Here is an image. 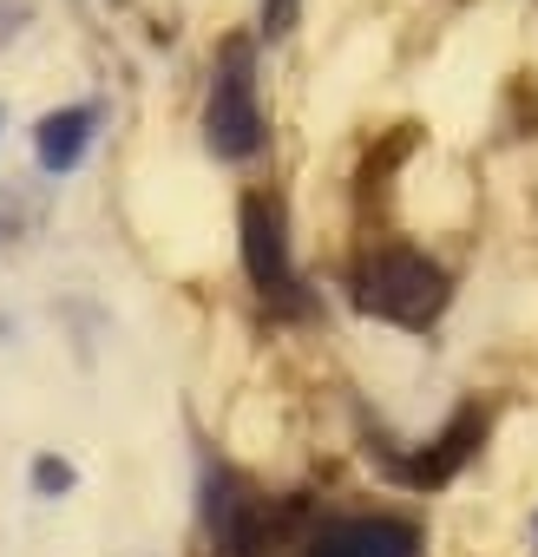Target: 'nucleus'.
Masks as SVG:
<instances>
[{"label":"nucleus","instance_id":"f257e3e1","mask_svg":"<svg viewBox=\"0 0 538 557\" xmlns=\"http://www.w3.org/2000/svg\"><path fill=\"white\" fill-rule=\"evenodd\" d=\"M355 302H362L368 315L394 322V329H433V322L447 315V302H453V283H447V269H440L433 256H420V249H407V243H388V249H375V256L362 262Z\"/></svg>","mask_w":538,"mask_h":557},{"label":"nucleus","instance_id":"f03ea898","mask_svg":"<svg viewBox=\"0 0 538 557\" xmlns=\"http://www.w3.org/2000/svg\"><path fill=\"white\" fill-rule=\"evenodd\" d=\"M204 145L230 164L262 151V106H256V47L223 40L217 73H210V106H204Z\"/></svg>","mask_w":538,"mask_h":557},{"label":"nucleus","instance_id":"7ed1b4c3","mask_svg":"<svg viewBox=\"0 0 538 557\" xmlns=\"http://www.w3.org/2000/svg\"><path fill=\"white\" fill-rule=\"evenodd\" d=\"M236 236H243V269L262 302H290L296 296V262H290V216L277 197H243L236 210Z\"/></svg>","mask_w":538,"mask_h":557},{"label":"nucleus","instance_id":"20e7f679","mask_svg":"<svg viewBox=\"0 0 538 557\" xmlns=\"http://www.w3.org/2000/svg\"><path fill=\"white\" fill-rule=\"evenodd\" d=\"M204 524H210L217 557H262V544H269V511L230 466L204 472Z\"/></svg>","mask_w":538,"mask_h":557},{"label":"nucleus","instance_id":"39448f33","mask_svg":"<svg viewBox=\"0 0 538 557\" xmlns=\"http://www.w3.org/2000/svg\"><path fill=\"white\" fill-rule=\"evenodd\" d=\"M309 557H420V531L407 518H388V511L342 518L309 544Z\"/></svg>","mask_w":538,"mask_h":557},{"label":"nucleus","instance_id":"423d86ee","mask_svg":"<svg viewBox=\"0 0 538 557\" xmlns=\"http://www.w3.org/2000/svg\"><path fill=\"white\" fill-rule=\"evenodd\" d=\"M479 440H486V413H479V407H460V413H453V426H447L420 459H407L401 472H407L414 485H447V479L473 459V446H479Z\"/></svg>","mask_w":538,"mask_h":557},{"label":"nucleus","instance_id":"0eeeda50","mask_svg":"<svg viewBox=\"0 0 538 557\" xmlns=\"http://www.w3.org/2000/svg\"><path fill=\"white\" fill-rule=\"evenodd\" d=\"M93 125H99V112L93 106H60V112H47L40 119V132H34V158H40V171H73L80 158H86V145H93Z\"/></svg>","mask_w":538,"mask_h":557},{"label":"nucleus","instance_id":"6e6552de","mask_svg":"<svg viewBox=\"0 0 538 557\" xmlns=\"http://www.w3.org/2000/svg\"><path fill=\"white\" fill-rule=\"evenodd\" d=\"M296 14H303V0H262V34L283 40V34L296 27Z\"/></svg>","mask_w":538,"mask_h":557},{"label":"nucleus","instance_id":"1a4fd4ad","mask_svg":"<svg viewBox=\"0 0 538 557\" xmlns=\"http://www.w3.org/2000/svg\"><path fill=\"white\" fill-rule=\"evenodd\" d=\"M34 492H73V466L66 459H34Z\"/></svg>","mask_w":538,"mask_h":557}]
</instances>
